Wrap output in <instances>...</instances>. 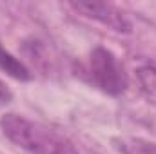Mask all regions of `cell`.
<instances>
[{
	"instance_id": "cell-5",
	"label": "cell",
	"mask_w": 156,
	"mask_h": 154,
	"mask_svg": "<svg viewBox=\"0 0 156 154\" xmlns=\"http://www.w3.org/2000/svg\"><path fill=\"white\" fill-rule=\"evenodd\" d=\"M113 145L120 154H156V143L142 138H116Z\"/></svg>"
},
{
	"instance_id": "cell-7",
	"label": "cell",
	"mask_w": 156,
	"mask_h": 154,
	"mask_svg": "<svg viewBox=\"0 0 156 154\" xmlns=\"http://www.w3.org/2000/svg\"><path fill=\"white\" fill-rule=\"evenodd\" d=\"M13 100V93L9 91V87L0 80V105H5Z\"/></svg>"
},
{
	"instance_id": "cell-4",
	"label": "cell",
	"mask_w": 156,
	"mask_h": 154,
	"mask_svg": "<svg viewBox=\"0 0 156 154\" xmlns=\"http://www.w3.org/2000/svg\"><path fill=\"white\" fill-rule=\"evenodd\" d=\"M0 69H2L5 75L13 76L15 80L27 82V80L31 78V73H29V69L24 65V62H20L18 58H15L7 49L2 45V42H0Z\"/></svg>"
},
{
	"instance_id": "cell-3",
	"label": "cell",
	"mask_w": 156,
	"mask_h": 154,
	"mask_svg": "<svg viewBox=\"0 0 156 154\" xmlns=\"http://www.w3.org/2000/svg\"><path fill=\"white\" fill-rule=\"evenodd\" d=\"M76 13L83 15L85 18L96 20L102 26L116 31V33H131L133 31V22L125 16L122 9L116 5L107 4V2H71L69 4Z\"/></svg>"
},
{
	"instance_id": "cell-6",
	"label": "cell",
	"mask_w": 156,
	"mask_h": 154,
	"mask_svg": "<svg viewBox=\"0 0 156 154\" xmlns=\"http://www.w3.org/2000/svg\"><path fill=\"white\" fill-rule=\"evenodd\" d=\"M134 75H136V82H138L140 89L145 94L156 98V60H145V62H142L136 67Z\"/></svg>"
},
{
	"instance_id": "cell-2",
	"label": "cell",
	"mask_w": 156,
	"mask_h": 154,
	"mask_svg": "<svg viewBox=\"0 0 156 154\" xmlns=\"http://www.w3.org/2000/svg\"><path fill=\"white\" fill-rule=\"evenodd\" d=\"M82 76L109 96H120L129 87V76L123 64L105 47H94L89 53L85 64L82 65Z\"/></svg>"
},
{
	"instance_id": "cell-1",
	"label": "cell",
	"mask_w": 156,
	"mask_h": 154,
	"mask_svg": "<svg viewBox=\"0 0 156 154\" xmlns=\"http://www.w3.org/2000/svg\"><path fill=\"white\" fill-rule=\"evenodd\" d=\"M0 131L29 154H80L67 136L16 113H5L0 118Z\"/></svg>"
}]
</instances>
